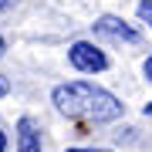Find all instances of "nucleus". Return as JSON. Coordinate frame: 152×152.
Here are the masks:
<instances>
[{
    "instance_id": "8",
    "label": "nucleus",
    "mask_w": 152,
    "mask_h": 152,
    "mask_svg": "<svg viewBox=\"0 0 152 152\" xmlns=\"http://www.w3.org/2000/svg\"><path fill=\"white\" fill-rule=\"evenodd\" d=\"M145 78H149V81H152V58L145 61Z\"/></svg>"
},
{
    "instance_id": "4",
    "label": "nucleus",
    "mask_w": 152,
    "mask_h": 152,
    "mask_svg": "<svg viewBox=\"0 0 152 152\" xmlns=\"http://www.w3.org/2000/svg\"><path fill=\"white\" fill-rule=\"evenodd\" d=\"M17 152H41V132L27 115L17 122Z\"/></svg>"
},
{
    "instance_id": "6",
    "label": "nucleus",
    "mask_w": 152,
    "mask_h": 152,
    "mask_svg": "<svg viewBox=\"0 0 152 152\" xmlns=\"http://www.w3.org/2000/svg\"><path fill=\"white\" fill-rule=\"evenodd\" d=\"M7 91H10V85H7V81H4V78H0V98H4Z\"/></svg>"
},
{
    "instance_id": "5",
    "label": "nucleus",
    "mask_w": 152,
    "mask_h": 152,
    "mask_svg": "<svg viewBox=\"0 0 152 152\" xmlns=\"http://www.w3.org/2000/svg\"><path fill=\"white\" fill-rule=\"evenodd\" d=\"M139 17L152 27V0H142V4H139Z\"/></svg>"
},
{
    "instance_id": "3",
    "label": "nucleus",
    "mask_w": 152,
    "mask_h": 152,
    "mask_svg": "<svg viewBox=\"0 0 152 152\" xmlns=\"http://www.w3.org/2000/svg\"><path fill=\"white\" fill-rule=\"evenodd\" d=\"M91 27H95V34H102V37H112V41H125V44H135V41H139V31H135V27H129L122 17H112V14L98 17Z\"/></svg>"
},
{
    "instance_id": "11",
    "label": "nucleus",
    "mask_w": 152,
    "mask_h": 152,
    "mask_svg": "<svg viewBox=\"0 0 152 152\" xmlns=\"http://www.w3.org/2000/svg\"><path fill=\"white\" fill-rule=\"evenodd\" d=\"M4 7H10V0H0V10H4Z\"/></svg>"
},
{
    "instance_id": "10",
    "label": "nucleus",
    "mask_w": 152,
    "mask_h": 152,
    "mask_svg": "<svg viewBox=\"0 0 152 152\" xmlns=\"http://www.w3.org/2000/svg\"><path fill=\"white\" fill-rule=\"evenodd\" d=\"M4 51H7V44H4V37H0V58H4Z\"/></svg>"
},
{
    "instance_id": "1",
    "label": "nucleus",
    "mask_w": 152,
    "mask_h": 152,
    "mask_svg": "<svg viewBox=\"0 0 152 152\" xmlns=\"http://www.w3.org/2000/svg\"><path fill=\"white\" fill-rule=\"evenodd\" d=\"M51 98H54V105H58L61 115L78 118V122H91V125L115 122V118H122V112H125V105H122L112 91H105V88H98V85H91V81L58 85Z\"/></svg>"
},
{
    "instance_id": "7",
    "label": "nucleus",
    "mask_w": 152,
    "mask_h": 152,
    "mask_svg": "<svg viewBox=\"0 0 152 152\" xmlns=\"http://www.w3.org/2000/svg\"><path fill=\"white\" fill-rule=\"evenodd\" d=\"M68 152H108V149H68Z\"/></svg>"
},
{
    "instance_id": "12",
    "label": "nucleus",
    "mask_w": 152,
    "mask_h": 152,
    "mask_svg": "<svg viewBox=\"0 0 152 152\" xmlns=\"http://www.w3.org/2000/svg\"><path fill=\"white\" fill-rule=\"evenodd\" d=\"M145 115H152V102H149V105H145Z\"/></svg>"
},
{
    "instance_id": "9",
    "label": "nucleus",
    "mask_w": 152,
    "mask_h": 152,
    "mask_svg": "<svg viewBox=\"0 0 152 152\" xmlns=\"http://www.w3.org/2000/svg\"><path fill=\"white\" fill-rule=\"evenodd\" d=\"M0 152H7V135L0 132Z\"/></svg>"
},
{
    "instance_id": "2",
    "label": "nucleus",
    "mask_w": 152,
    "mask_h": 152,
    "mask_svg": "<svg viewBox=\"0 0 152 152\" xmlns=\"http://www.w3.org/2000/svg\"><path fill=\"white\" fill-rule=\"evenodd\" d=\"M68 61H71L78 71H88V75H95V71H105V68H108V58H105L95 44H88V41L71 44V48H68Z\"/></svg>"
}]
</instances>
